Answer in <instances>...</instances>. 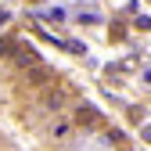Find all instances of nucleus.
Returning <instances> with one entry per match:
<instances>
[{
    "label": "nucleus",
    "mask_w": 151,
    "mask_h": 151,
    "mask_svg": "<svg viewBox=\"0 0 151 151\" xmlns=\"http://www.w3.org/2000/svg\"><path fill=\"white\" fill-rule=\"evenodd\" d=\"M43 101H47V108H54V111H58V108H65V101H68V93H65V90H50V93H47Z\"/></svg>",
    "instance_id": "4"
},
{
    "label": "nucleus",
    "mask_w": 151,
    "mask_h": 151,
    "mask_svg": "<svg viewBox=\"0 0 151 151\" xmlns=\"http://www.w3.org/2000/svg\"><path fill=\"white\" fill-rule=\"evenodd\" d=\"M36 61H40V58H36V50H29L25 43H18V47H14V65H22V68H32Z\"/></svg>",
    "instance_id": "2"
},
{
    "label": "nucleus",
    "mask_w": 151,
    "mask_h": 151,
    "mask_svg": "<svg viewBox=\"0 0 151 151\" xmlns=\"http://www.w3.org/2000/svg\"><path fill=\"white\" fill-rule=\"evenodd\" d=\"M76 122H79V126H97L101 122V111L90 108V104H79V108H76Z\"/></svg>",
    "instance_id": "1"
},
{
    "label": "nucleus",
    "mask_w": 151,
    "mask_h": 151,
    "mask_svg": "<svg viewBox=\"0 0 151 151\" xmlns=\"http://www.w3.org/2000/svg\"><path fill=\"white\" fill-rule=\"evenodd\" d=\"M144 79H147V83H151V68H147V72H144Z\"/></svg>",
    "instance_id": "6"
},
{
    "label": "nucleus",
    "mask_w": 151,
    "mask_h": 151,
    "mask_svg": "<svg viewBox=\"0 0 151 151\" xmlns=\"http://www.w3.org/2000/svg\"><path fill=\"white\" fill-rule=\"evenodd\" d=\"M140 137H144V140L151 144V126H144V129H140Z\"/></svg>",
    "instance_id": "5"
},
{
    "label": "nucleus",
    "mask_w": 151,
    "mask_h": 151,
    "mask_svg": "<svg viewBox=\"0 0 151 151\" xmlns=\"http://www.w3.org/2000/svg\"><path fill=\"white\" fill-rule=\"evenodd\" d=\"M47 76H50L47 68H36V65H32V68H25V83H29V86H43Z\"/></svg>",
    "instance_id": "3"
}]
</instances>
